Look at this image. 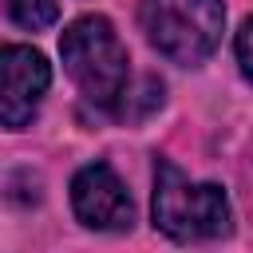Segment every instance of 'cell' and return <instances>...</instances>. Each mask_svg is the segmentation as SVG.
<instances>
[{
    "label": "cell",
    "instance_id": "obj_7",
    "mask_svg": "<svg viewBox=\"0 0 253 253\" xmlns=\"http://www.w3.org/2000/svg\"><path fill=\"white\" fill-rule=\"evenodd\" d=\"M249 32H253V24L245 20L237 28V67H241V75H253V63H249Z\"/></svg>",
    "mask_w": 253,
    "mask_h": 253
},
{
    "label": "cell",
    "instance_id": "obj_5",
    "mask_svg": "<svg viewBox=\"0 0 253 253\" xmlns=\"http://www.w3.org/2000/svg\"><path fill=\"white\" fill-rule=\"evenodd\" d=\"M71 210L87 229H130L134 202L107 162H91L71 178Z\"/></svg>",
    "mask_w": 253,
    "mask_h": 253
},
{
    "label": "cell",
    "instance_id": "obj_6",
    "mask_svg": "<svg viewBox=\"0 0 253 253\" xmlns=\"http://www.w3.org/2000/svg\"><path fill=\"white\" fill-rule=\"evenodd\" d=\"M4 4H8V16L28 32H43L59 20V0H4Z\"/></svg>",
    "mask_w": 253,
    "mask_h": 253
},
{
    "label": "cell",
    "instance_id": "obj_3",
    "mask_svg": "<svg viewBox=\"0 0 253 253\" xmlns=\"http://www.w3.org/2000/svg\"><path fill=\"white\" fill-rule=\"evenodd\" d=\"M154 225L174 241H206L229 229V198L213 182H190L174 162L154 166Z\"/></svg>",
    "mask_w": 253,
    "mask_h": 253
},
{
    "label": "cell",
    "instance_id": "obj_2",
    "mask_svg": "<svg viewBox=\"0 0 253 253\" xmlns=\"http://www.w3.org/2000/svg\"><path fill=\"white\" fill-rule=\"evenodd\" d=\"M138 20L158 55L182 67H198L221 43L225 4L221 0H142Z\"/></svg>",
    "mask_w": 253,
    "mask_h": 253
},
{
    "label": "cell",
    "instance_id": "obj_4",
    "mask_svg": "<svg viewBox=\"0 0 253 253\" xmlns=\"http://www.w3.org/2000/svg\"><path fill=\"white\" fill-rule=\"evenodd\" d=\"M47 83H51V67L36 47L28 43L0 47V123L12 130L28 126Z\"/></svg>",
    "mask_w": 253,
    "mask_h": 253
},
{
    "label": "cell",
    "instance_id": "obj_1",
    "mask_svg": "<svg viewBox=\"0 0 253 253\" xmlns=\"http://www.w3.org/2000/svg\"><path fill=\"white\" fill-rule=\"evenodd\" d=\"M59 55H63L71 83L83 91L87 103L115 107L119 95L126 91L130 59L107 16H79L75 24H67V32L59 40Z\"/></svg>",
    "mask_w": 253,
    "mask_h": 253
}]
</instances>
